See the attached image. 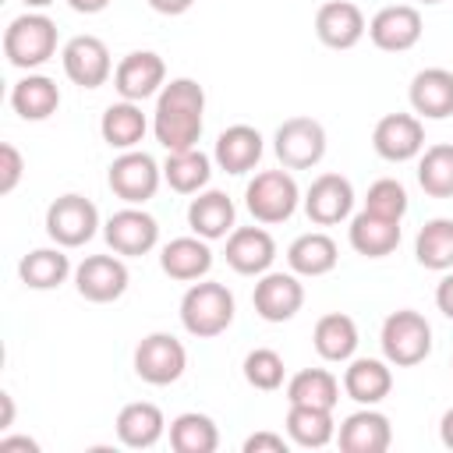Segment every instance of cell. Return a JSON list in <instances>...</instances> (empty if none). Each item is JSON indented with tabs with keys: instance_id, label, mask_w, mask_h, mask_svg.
I'll return each instance as SVG.
<instances>
[{
	"instance_id": "7dc6e473",
	"label": "cell",
	"mask_w": 453,
	"mask_h": 453,
	"mask_svg": "<svg viewBox=\"0 0 453 453\" xmlns=\"http://www.w3.org/2000/svg\"><path fill=\"white\" fill-rule=\"evenodd\" d=\"M67 4H71V11H78V14H99V11H106L110 0H67Z\"/></svg>"
},
{
	"instance_id": "ffe728a7",
	"label": "cell",
	"mask_w": 453,
	"mask_h": 453,
	"mask_svg": "<svg viewBox=\"0 0 453 453\" xmlns=\"http://www.w3.org/2000/svg\"><path fill=\"white\" fill-rule=\"evenodd\" d=\"M336 442H340L343 453H386L389 442H393L389 418L375 407H361V411L343 418V425L336 432Z\"/></svg>"
},
{
	"instance_id": "44dd1931",
	"label": "cell",
	"mask_w": 453,
	"mask_h": 453,
	"mask_svg": "<svg viewBox=\"0 0 453 453\" xmlns=\"http://www.w3.org/2000/svg\"><path fill=\"white\" fill-rule=\"evenodd\" d=\"M407 99L418 117L425 120H446L453 117V71L446 67H425L411 78Z\"/></svg>"
},
{
	"instance_id": "5b68a950",
	"label": "cell",
	"mask_w": 453,
	"mask_h": 453,
	"mask_svg": "<svg viewBox=\"0 0 453 453\" xmlns=\"http://www.w3.org/2000/svg\"><path fill=\"white\" fill-rule=\"evenodd\" d=\"M301 191L287 170H262L244 188V205L258 223H287L297 212Z\"/></svg>"
},
{
	"instance_id": "277c9868",
	"label": "cell",
	"mask_w": 453,
	"mask_h": 453,
	"mask_svg": "<svg viewBox=\"0 0 453 453\" xmlns=\"http://www.w3.org/2000/svg\"><path fill=\"white\" fill-rule=\"evenodd\" d=\"M379 343H382V357L389 365L411 368V365H421L432 354V326H428V319L421 311L400 308V311L386 315Z\"/></svg>"
},
{
	"instance_id": "60d3db41",
	"label": "cell",
	"mask_w": 453,
	"mask_h": 453,
	"mask_svg": "<svg viewBox=\"0 0 453 453\" xmlns=\"http://www.w3.org/2000/svg\"><path fill=\"white\" fill-rule=\"evenodd\" d=\"M21 173H25L21 152L11 142H4L0 145V195H11L18 188V180H21Z\"/></svg>"
},
{
	"instance_id": "ab89813d",
	"label": "cell",
	"mask_w": 453,
	"mask_h": 453,
	"mask_svg": "<svg viewBox=\"0 0 453 453\" xmlns=\"http://www.w3.org/2000/svg\"><path fill=\"white\" fill-rule=\"evenodd\" d=\"M407 188L393 177H379L368 195H365V209L368 212H379V216H389V219H403L407 216Z\"/></svg>"
},
{
	"instance_id": "6da1fadb",
	"label": "cell",
	"mask_w": 453,
	"mask_h": 453,
	"mask_svg": "<svg viewBox=\"0 0 453 453\" xmlns=\"http://www.w3.org/2000/svg\"><path fill=\"white\" fill-rule=\"evenodd\" d=\"M202 113H205V88L195 78H170L152 110V134L166 152L195 149L202 138Z\"/></svg>"
},
{
	"instance_id": "d4e9b609",
	"label": "cell",
	"mask_w": 453,
	"mask_h": 453,
	"mask_svg": "<svg viewBox=\"0 0 453 453\" xmlns=\"http://www.w3.org/2000/svg\"><path fill=\"white\" fill-rule=\"evenodd\" d=\"M262 149H265L262 145V134L251 124H230L226 131H219L216 149H212V159L226 173H248L262 159Z\"/></svg>"
},
{
	"instance_id": "b9f144b4",
	"label": "cell",
	"mask_w": 453,
	"mask_h": 453,
	"mask_svg": "<svg viewBox=\"0 0 453 453\" xmlns=\"http://www.w3.org/2000/svg\"><path fill=\"white\" fill-rule=\"evenodd\" d=\"M244 453H287V439L276 432H255L244 439Z\"/></svg>"
},
{
	"instance_id": "e575fe53",
	"label": "cell",
	"mask_w": 453,
	"mask_h": 453,
	"mask_svg": "<svg viewBox=\"0 0 453 453\" xmlns=\"http://www.w3.org/2000/svg\"><path fill=\"white\" fill-rule=\"evenodd\" d=\"M170 446H173V453H216L219 428L209 414L184 411L170 421Z\"/></svg>"
},
{
	"instance_id": "ac0fdd59",
	"label": "cell",
	"mask_w": 453,
	"mask_h": 453,
	"mask_svg": "<svg viewBox=\"0 0 453 453\" xmlns=\"http://www.w3.org/2000/svg\"><path fill=\"white\" fill-rule=\"evenodd\" d=\"M276 258V241L265 226H234L226 237V265L241 276L269 273Z\"/></svg>"
},
{
	"instance_id": "4fadbf2b",
	"label": "cell",
	"mask_w": 453,
	"mask_h": 453,
	"mask_svg": "<svg viewBox=\"0 0 453 453\" xmlns=\"http://www.w3.org/2000/svg\"><path fill=\"white\" fill-rule=\"evenodd\" d=\"M251 304L258 311V319L265 322H290L301 304H304V283L297 280V273H262L251 294Z\"/></svg>"
},
{
	"instance_id": "bcb514c9",
	"label": "cell",
	"mask_w": 453,
	"mask_h": 453,
	"mask_svg": "<svg viewBox=\"0 0 453 453\" xmlns=\"http://www.w3.org/2000/svg\"><path fill=\"white\" fill-rule=\"evenodd\" d=\"M439 439H442V446H446V449H453V407L439 418Z\"/></svg>"
},
{
	"instance_id": "52a82bcc",
	"label": "cell",
	"mask_w": 453,
	"mask_h": 453,
	"mask_svg": "<svg viewBox=\"0 0 453 453\" xmlns=\"http://www.w3.org/2000/svg\"><path fill=\"white\" fill-rule=\"evenodd\" d=\"M273 149L287 170H311L326 156V127L315 117H290L276 127Z\"/></svg>"
},
{
	"instance_id": "e0dca14e",
	"label": "cell",
	"mask_w": 453,
	"mask_h": 453,
	"mask_svg": "<svg viewBox=\"0 0 453 453\" xmlns=\"http://www.w3.org/2000/svg\"><path fill=\"white\" fill-rule=\"evenodd\" d=\"M354 209V184L343 173H319L304 191V212L319 226L343 223Z\"/></svg>"
},
{
	"instance_id": "1f68e13d",
	"label": "cell",
	"mask_w": 453,
	"mask_h": 453,
	"mask_svg": "<svg viewBox=\"0 0 453 453\" xmlns=\"http://www.w3.org/2000/svg\"><path fill=\"white\" fill-rule=\"evenodd\" d=\"M212 177V159L195 145V149H180V152H166L163 163V180L177 191V195H198Z\"/></svg>"
},
{
	"instance_id": "c3c4849f",
	"label": "cell",
	"mask_w": 453,
	"mask_h": 453,
	"mask_svg": "<svg viewBox=\"0 0 453 453\" xmlns=\"http://www.w3.org/2000/svg\"><path fill=\"white\" fill-rule=\"evenodd\" d=\"M0 407H4L0 428H11V421H14V400H11V393H0Z\"/></svg>"
},
{
	"instance_id": "2e32d148",
	"label": "cell",
	"mask_w": 453,
	"mask_h": 453,
	"mask_svg": "<svg viewBox=\"0 0 453 453\" xmlns=\"http://www.w3.org/2000/svg\"><path fill=\"white\" fill-rule=\"evenodd\" d=\"M372 145L382 159L407 163L425 152V124L414 113H386L372 131Z\"/></svg>"
},
{
	"instance_id": "f6af8a7d",
	"label": "cell",
	"mask_w": 453,
	"mask_h": 453,
	"mask_svg": "<svg viewBox=\"0 0 453 453\" xmlns=\"http://www.w3.org/2000/svg\"><path fill=\"white\" fill-rule=\"evenodd\" d=\"M191 4H195V0H149V7H152L156 14H170V18H173V14H184Z\"/></svg>"
},
{
	"instance_id": "ba28073f",
	"label": "cell",
	"mask_w": 453,
	"mask_h": 453,
	"mask_svg": "<svg viewBox=\"0 0 453 453\" xmlns=\"http://www.w3.org/2000/svg\"><path fill=\"white\" fill-rule=\"evenodd\" d=\"M106 180H110V191H113L120 202H127V205H142V202H149V198L159 191L163 166H159L149 152H142V149H127V152H120V156L110 163Z\"/></svg>"
},
{
	"instance_id": "f907efd6",
	"label": "cell",
	"mask_w": 453,
	"mask_h": 453,
	"mask_svg": "<svg viewBox=\"0 0 453 453\" xmlns=\"http://www.w3.org/2000/svg\"><path fill=\"white\" fill-rule=\"evenodd\" d=\"M418 4H439V0H418Z\"/></svg>"
},
{
	"instance_id": "30bf717a",
	"label": "cell",
	"mask_w": 453,
	"mask_h": 453,
	"mask_svg": "<svg viewBox=\"0 0 453 453\" xmlns=\"http://www.w3.org/2000/svg\"><path fill=\"white\" fill-rule=\"evenodd\" d=\"M103 237H106L110 251H117L124 258H138V255H149L159 244V223L145 209L127 205V209H117L106 219Z\"/></svg>"
},
{
	"instance_id": "8992f818",
	"label": "cell",
	"mask_w": 453,
	"mask_h": 453,
	"mask_svg": "<svg viewBox=\"0 0 453 453\" xmlns=\"http://www.w3.org/2000/svg\"><path fill=\"white\" fill-rule=\"evenodd\" d=\"M96 230H99V209L85 195L67 191V195L50 202V209H46V234H50L53 244L81 248V244H88L96 237Z\"/></svg>"
},
{
	"instance_id": "8fae6325",
	"label": "cell",
	"mask_w": 453,
	"mask_h": 453,
	"mask_svg": "<svg viewBox=\"0 0 453 453\" xmlns=\"http://www.w3.org/2000/svg\"><path fill=\"white\" fill-rule=\"evenodd\" d=\"M60 60H64V74L81 85V88H99L110 81L113 74V60H110V50L99 35H74L64 42L60 50Z\"/></svg>"
},
{
	"instance_id": "836d02e7",
	"label": "cell",
	"mask_w": 453,
	"mask_h": 453,
	"mask_svg": "<svg viewBox=\"0 0 453 453\" xmlns=\"http://www.w3.org/2000/svg\"><path fill=\"white\" fill-rule=\"evenodd\" d=\"M18 276L25 287L32 290H53L71 276V258L64 255V248H35L18 262Z\"/></svg>"
},
{
	"instance_id": "f35d334b",
	"label": "cell",
	"mask_w": 453,
	"mask_h": 453,
	"mask_svg": "<svg viewBox=\"0 0 453 453\" xmlns=\"http://www.w3.org/2000/svg\"><path fill=\"white\" fill-rule=\"evenodd\" d=\"M244 379H248V386L273 393V389L283 386L287 365H283V357H280L273 347H255V350L244 357Z\"/></svg>"
},
{
	"instance_id": "f1b7e54d",
	"label": "cell",
	"mask_w": 453,
	"mask_h": 453,
	"mask_svg": "<svg viewBox=\"0 0 453 453\" xmlns=\"http://www.w3.org/2000/svg\"><path fill=\"white\" fill-rule=\"evenodd\" d=\"M145 131H149V120H145V113H142L138 103L120 99V103H110V106L103 110L99 134H103V142H106L110 149H120V152L138 149V142L145 138Z\"/></svg>"
},
{
	"instance_id": "9a60e30c",
	"label": "cell",
	"mask_w": 453,
	"mask_h": 453,
	"mask_svg": "<svg viewBox=\"0 0 453 453\" xmlns=\"http://www.w3.org/2000/svg\"><path fill=\"white\" fill-rule=\"evenodd\" d=\"M127 265L120 262V255H88L78 269H74V287L85 301L92 304H110L127 290Z\"/></svg>"
},
{
	"instance_id": "7bdbcfd3",
	"label": "cell",
	"mask_w": 453,
	"mask_h": 453,
	"mask_svg": "<svg viewBox=\"0 0 453 453\" xmlns=\"http://www.w3.org/2000/svg\"><path fill=\"white\" fill-rule=\"evenodd\" d=\"M435 308L446 315V319H453V273L446 269V276L439 280V287H435Z\"/></svg>"
},
{
	"instance_id": "4dcf8cb0",
	"label": "cell",
	"mask_w": 453,
	"mask_h": 453,
	"mask_svg": "<svg viewBox=\"0 0 453 453\" xmlns=\"http://www.w3.org/2000/svg\"><path fill=\"white\" fill-rule=\"evenodd\" d=\"M311 343L322 361H350L357 350V322L343 311H329L315 322Z\"/></svg>"
},
{
	"instance_id": "9c48e42d",
	"label": "cell",
	"mask_w": 453,
	"mask_h": 453,
	"mask_svg": "<svg viewBox=\"0 0 453 453\" xmlns=\"http://www.w3.org/2000/svg\"><path fill=\"white\" fill-rule=\"evenodd\" d=\"M184 368H188V350L170 333H149L134 347V375L149 386H170L184 375Z\"/></svg>"
},
{
	"instance_id": "7c38bea8",
	"label": "cell",
	"mask_w": 453,
	"mask_h": 453,
	"mask_svg": "<svg viewBox=\"0 0 453 453\" xmlns=\"http://www.w3.org/2000/svg\"><path fill=\"white\" fill-rule=\"evenodd\" d=\"M163 85H166V64L152 50H134L113 67V88L120 99L142 103L149 96H159Z\"/></svg>"
},
{
	"instance_id": "3957f363",
	"label": "cell",
	"mask_w": 453,
	"mask_h": 453,
	"mask_svg": "<svg viewBox=\"0 0 453 453\" xmlns=\"http://www.w3.org/2000/svg\"><path fill=\"white\" fill-rule=\"evenodd\" d=\"M53 53H57V25H53V18H46L39 11H25L4 28V57L14 67L32 71V67L46 64Z\"/></svg>"
},
{
	"instance_id": "d590c367",
	"label": "cell",
	"mask_w": 453,
	"mask_h": 453,
	"mask_svg": "<svg viewBox=\"0 0 453 453\" xmlns=\"http://www.w3.org/2000/svg\"><path fill=\"white\" fill-rule=\"evenodd\" d=\"M340 400V379L326 368H301L287 382V403H304V407H336Z\"/></svg>"
},
{
	"instance_id": "8d00e7d4",
	"label": "cell",
	"mask_w": 453,
	"mask_h": 453,
	"mask_svg": "<svg viewBox=\"0 0 453 453\" xmlns=\"http://www.w3.org/2000/svg\"><path fill=\"white\" fill-rule=\"evenodd\" d=\"M414 258L435 273L453 269V219H428L414 237Z\"/></svg>"
},
{
	"instance_id": "7402d4cb",
	"label": "cell",
	"mask_w": 453,
	"mask_h": 453,
	"mask_svg": "<svg viewBox=\"0 0 453 453\" xmlns=\"http://www.w3.org/2000/svg\"><path fill=\"white\" fill-rule=\"evenodd\" d=\"M393 389V368L389 361L379 357H350V365L343 368V393L361 403V407H375L389 396Z\"/></svg>"
},
{
	"instance_id": "f546056e",
	"label": "cell",
	"mask_w": 453,
	"mask_h": 453,
	"mask_svg": "<svg viewBox=\"0 0 453 453\" xmlns=\"http://www.w3.org/2000/svg\"><path fill=\"white\" fill-rule=\"evenodd\" d=\"M11 106H14V113L21 120H46L60 106V88L46 74H25L11 88Z\"/></svg>"
},
{
	"instance_id": "7a4b0ae2",
	"label": "cell",
	"mask_w": 453,
	"mask_h": 453,
	"mask_svg": "<svg viewBox=\"0 0 453 453\" xmlns=\"http://www.w3.org/2000/svg\"><path fill=\"white\" fill-rule=\"evenodd\" d=\"M234 311H237L234 294L216 280H195L180 297V326L198 340H212L226 333Z\"/></svg>"
},
{
	"instance_id": "74e56055",
	"label": "cell",
	"mask_w": 453,
	"mask_h": 453,
	"mask_svg": "<svg viewBox=\"0 0 453 453\" xmlns=\"http://www.w3.org/2000/svg\"><path fill=\"white\" fill-rule=\"evenodd\" d=\"M418 184L432 198H453V145H428L418 159Z\"/></svg>"
},
{
	"instance_id": "5bb4252c",
	"label": "cell",
	"mask_w": 453,
	"mask_h": 453,
	"mask_svg": "<svg viewBox=\"0 0 453 453\" xmlns=\"http://www.w3.org/2000/svg\"><path fill=\"white\" fill-rule=\"evenodd\" d=\"M421 32H425V21L414 4H389L375 11V18L368 21V39L386 53H403L418 46Z\"/></svg>"
},
{
	"instance_id": "d6986e66",
	"label": "cell",
	"mask_w": 453,
	"mask_h": 453,
	"mask_svg": "<svg viewBox=\"0 0 453 453\" xmlns=\"http://www.w3.org/2000/svg\"><path fill=\"white\" fill-rule=\"evenodd\" d=\"M365 32H368V21H365L361 7L350 0H329L315 14V35L329 50H350L365 39Z\"/></svg>"
},
{
	"instance_id": "cb8c5ba5",
	"label": "cell",
	"mask_w": 453,
	"mask_h": 453,
	"mask_svg": "<svg viewBox=\"0 0 453 453\" xmlns=\"http://www.w3.org/2000/svg\"><path fill=\"white\" fill-rule=\"evenodd\" d=\"M113 428H117L120 446H127V449H149V446H156V442L163 439L166 418H163V411H159L156 403L134 400V403H124V407H120Z\"/></svg>"
},
{
	"instance_id": "4316f807",
	"label": "cell",
	"mask_w": 453,
	"mask_h": 453,
	"mask_svg": "<svg viewBox=\"0 0 453 453\" xmlns=\"http://www.w3.org/2000/svg\"><path fill=\"white\" fill-rule=\"evenodd\" d=\"M336 262H340V248L322 230H308V234L294 237L290 248H287V265L297 276H311V280L315 276H326V273L336 269Z\"/></svg>"
},
{
	"instance_id": "603a6c76",
	"label": "cell",
	"mask_w": 453,
	"mask_h": 453,
	"mask_svg": "<svg viewBox=\"0 0 453 453\" xmlns=\"http://www.w3.org/2000/svg\"><path fill=\"white\" fill-rule=\"evenodd\" d=\"M159 265L170 280H180V283H195V280H205L209 269H212V248L205 237H173L170 244H163L159 251Z\"/></svg>"
},
{
	"instance_id": "83f0119b",
	"label": "cell",
	"mask_w": 453,
	"mask_h": 453,
	"mask_svg": "<svg viewBox=\"0 0 453 453\" xmlns=\"http://www.w3.org/2000/svg\"><path fill=\"white\" fill-rule=\"evenodd\" d=\"M234 219H237V209L223 191H198V198H191L188 205V226L205 241L230 237Z\"/></svg>"
},
{
	"instance_id": "484cf974",
	"label": "cell",
	"mask_w": 453,
	"mask_h": 453,
	"mask_svg": "<svg viewBox=\"0 0 453 453\" xmlns=\"http://www.w3.org/2000/svg\"><path fill=\"white\" fill-rule=\"evenodd\" d=\"M347 237H350V248L365 258H382L389 251H396L400 244V219H389V216H379V212H368L361 209L350 226H347Z\"/></svg>"
},
{
	"instance_id": "d6a6232c",
	"label": "cell",
	"mask_w": 453,
	"mask_h": 453,
	"mask_svg": "<svg viewBox=\"0 0 453 453\" xmlns=\"http://www.w3.org/2000/svg\"><path fill=\"white\" fill-rule=\"evenodd\" d=\"M287 435L294 446L304 449H319L326 442H333L336 435V421L329 407H304V403H290L287 411Z\"/></svg>"
},
{
	"instance_id": "681fc988",
	"label": "cell",
	"mask_w": 453,
	"mask_h": 453,
	"mask_svg": "<svg viewBox=\"0 0 453 453\" xmlns=\"http://www.w3.org/2000/svg\"><path fill=\"white\" fill-rule=\"evenodd\" d=\"M21 4H25V7H35V11H39V7H50L53 0H21Z\"/></svg>"
},
{
	"instance_id": "ee69618b",
	"label": "cell",
	"mask_w": 453,
	"mask_h": 453,
	"mask_svg": "<svg viewBox=\"0 0 453 453\" xmlns=\"http://www.w3.org/2000/svg\"><path fill=\"white\" fill-rule=\"evenodd\" d=\"M11 449L39 453V442H35V439H28V435H4V439H0V453H11Z\"/></svg>"
}]
</instances>
